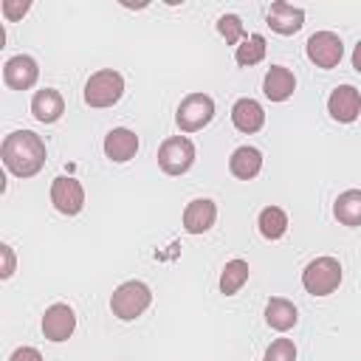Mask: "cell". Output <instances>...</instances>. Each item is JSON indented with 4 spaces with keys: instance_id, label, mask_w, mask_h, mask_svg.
Listing matches in <instances>:
<instances>
[{
    "instance_id": "obj_1",
    "label": "cell",
    "mask_w": 361,
    "mask_h": 361,
    "mask_svg": "<svg viewBox=\"0 0 361 361\" xmlns=\"http://www.w3.org/2000/svg\"><path fill=\"white\" fill-rule=\"evenodd\" d=\"M0 158L17 178H34L45 166V141L34 130H14L3 138Z\"/></svg>"
},
{
    "instance_id": "obj_2",
    "label": "cell",
    "mask_w": 361,
    "mask_h": 361,
    "mask_svg": "<svg viewBox=\"0 0 361 361\" xmlns=\"http://www.w3.org/2000/svg\"><path fill=\"white\" fill-rule=\"evenodd\" d=\"M149 302H152L149 285L141 282V279H130V282H121V285L113 290V296H110V310H113L116 319L133 322V319H138V316L149 307Z\"/></svg>"
},
{
    "instance_id": "obj_3",
    "label": "cell",
    "mask_w": 361,
    "mask_h": 361,
    "mask_svg": "<svg viewBox=\"0 0 361 361\" xmlns=\"http://www.w3.org/2000/svg\"><path fill=\"white\" fill-rule=\"evenodd\" d=\"M302 285L310 296H327L341 285V262L336 257H316L302 271Z\"/></svg>"
},
{
    "instance_id": "obj_4",
    "label": "cell",
    "mask_w": 361,
    "mask_h": 361,
    "mask_svg": "<svg viewBox=\"0 0 361 361\" xmlns=\"http://www.w3.org/2000/svg\"><path fill=\"white\" fill-rule=\"evenodd\" d=\"M124 93V79L118 71L104 68L96 71L87 82H85V102L90 107H113Z\"/></svg>"
},
{
    "instance_id": "obj_5",
    "label": "cell",
    "mask_w": 361,
    "mask_h": 361,
    "mask_svg": "<svg viewBox=\"0 0 361 361\" xmlns=\"http://www.w3.org/2000/svg\"><path fill=\"white\" fill-rule=\"evenodd\" d=\"M214 118V99L206 93H189L175 113V121L183 133H197Z\"/></svg>"
},
{
    "instance_id": "obj_6",
    "label": "cell",
    "mask_w": 361,
    "mask_h": 361,
    "mask_svg": "<svg viewBox=\"0 0 361 361\" xmlns=\"http://www.w3.org/2000/svg\"><path fill=\"white\" fill-rule=\"evenodd\" d=\"M195 164V144L186 135H169L158 147V166L166 175H183Z\"/></svg>"
},
{
    "instance_id": "obj_7",
    "label": "cell",
    "mask_w": 361,
    "mask_h": 361,
    "mask_svg": "<svg viewBox=\"0 0 361 361\" xmlns=\"http://www.w3.org/2000/svg\"><path fill=\"white\" fill-rule=\"evenodd\" d=\"M305 51L316 68H336L344 56V42L333 31H316V34H310Z\"/></svg>"
},
{
    "instance_id": "obj_8",
    "label": "cell",
    "mask_w": 361,
    "mask_h": 361,
    "mask_svg": "<svg viewBox=\"0 0 361 361\" xmlns=\"http://www.w3.org/2000/svg\"><path fill=\"white\" fill-rule=\"evenodd\" d=\"M51 203L62 214H79L85 209V189H82V183L76 178H65V175L54 178V183H51Z\"/></svg>"
},
{
    "instance_id": "obj_9",
    "label": "cell",
    "mask_w": 361,
    "mask_h": 361,
    "mask_svg": "<svg viewBox=\"0 0 361 361\" xmlns=\"http://www.w3.org/2000/svg\"><path fill=\"white\" fill-rule=\"evenodd\" d=\"M76 330V313L71 305H51L45 313H42V333L48 341H68Z\"/></svg>"
},
{
    "instance_id": "obj_10",
    "label": "cell",
    "mask_w": 361,
    "mask_h": 361,
    "mask_svg": "<svg viewBox=\"0 0 361 361\" xmlns=\"http://www.w3.org/2000/svg\"><path fill=\"white\" fill-rule=\"evenodd\" d=\"M3 79H6V85H8L11 90H28V87H34L37 79H39V65H37L34 56L17 54V56L6 59V65H3Z\"/></svg>"
},
{
    "instance_id": "obj_11",
    "label": "cell",
    "mask_w": 361,
    "mask_h": 361,
    "mask_svg": "<svg viewBox=\"0 0 361 361\" xmlns=\"http://www.w3.org/2000/svg\"><path fill=\"white\" fill-rule=\"evenodd\" d=\"M327 113H330L336 121H341V124L355 121L358 113H361V93H358L353 85H338V87H333V93H330V99H327Z\"/></svg>"
},
{
    "instance_id": "obj_12",
    "label": "cell",
    "mask_w": 361,
    "mask_h": 361,
    "mask_svg": "<svg viewBox=\"0 0 361 361\" xmlns=\"http://www.w3.org/2000/svg\"><path fill=\"white\" fill-rule=\"evenodd\" d=\"M214 220H217V206H214V200H209V197H195V200H189L186 209H183V228H186L189 234H203V231H209V228L214 226Z\"/></svg>"
},
{
    "instance_id": "obj_13",
    "label": "cell",
    "mask_w": 361,
    "mask_h": 361,
    "mask_svg": "<svg viewBox=\"0 0 361 361\" xmlns=\"http://www.w3.org/2000/svg\"><path fill=\"white\" fill-rule=\"evenodd\" d=\"M268 25H271V31H276L282 37H290L305 25V11L290 6V3H285V0H279V3H274L268 8Z\"/></svg>"
},
{
    "instance_id": "obj_14",
    "label": "cell",
    "mask_w": 361,
    "mask_h": 361,
    "mask_svg": "<svg viewBox=\"0 0 361 361\" xmlns=\"http://www.w3.org/2000/svg\"><path fill=\"white\" fill-rule=\"evenodd\" d=\"M62 113H65V99H62L59 90L42 87V90L34 93V99H31V116H34L37 121L54 124V121L62 118Z\"/></svg>"
},
{
    "instance_id": "obj_15",
    "label": "cell",
    "mask_w": 361,
    "mask_h": 361,
    "mask_svg": "<svg viewBox=\"0 0 361 361\" xmlns=\"http://www.w3.org/2000/svg\"><path fill=\"white\" fill-rule=\"evenodd\" d=\"M138 152V135L127 127H113L107 135H104V155L116 164H124L130 161L133 155Z\"/></svg>"
},
{
    "instance_id": "obj_16",
    "label": "cell",
    "mask_w": 361,
    "mask_h": 361,
    "mask_svg": "<svg viewBox=\"0 0 361 361\" xmlns=\"http://www.w3.org/2000/svg\"><path fill=\"white\" fill-rule=\"evenodd\" d=\"M293 90H296V76L285 65H271L262 79V93L271 102H285L293 96Z\"/></svg>"
},
{
    "instance_id": "obj_17",
    "label": "cell",
    "mask_w": 361,
    "mask_h": 361,
    "mask_svg": "<svg viewBox=\"0 0 361 361\" xmlns=\"http://www.w3.org/2000/svg\"><path fill=\"white\" fill-rule=\"evenodd\" d=\"M231 121H234V127L240 130V133H257V130H262V124H265V110H262V104L257 102V99H237L234 102V107H231Z\"/></svg>"
},
{
    "instance_id": "obj_18",
    "label": "cell",
    "mask_w": 361,
    "mask_h": 361,
    "mask_svg": "<svg viewBox=\"0 0 361 361\" xmlns=\"http://www.w3.org/2000/svg\"><path fill=\"white\" fill-rule=\"evenodd\" d=\"M228 169H231V175L234 178H240V180H251V178H257L259 175V169H262V152L257 149V147H237L234 152H231V158H228Z\"/></svg>"
},
{
    "instance_id": "obj_19",
    "label": "cell",
    "mask_w": 361,
    "mask_h": 361,
    "mask_svg": "<svg viewBox=\"0 0 361 361\" xmlns=\"http://www.w3.org/2000/svg\"><path fill=\"white\" fill-rule=\"evenodd\" d=\"M265 322H268V327H274V330H279V333L290 330V327L299 322L296 305L288 302V299H282V296L268 299V305H265Z\"/></svg>"
},
{
    "instance_id": "obj_20",
    "label": "cell",
    "mask_w": 361,
    "mask_h": 361,
    "mask_svg": "<svg viewBox=\"0 0 361 361\" xmlns=\"http://www.w3.org/2000/svg\"><path fill=\"white\" fill-rule=\"evenodd\" d=\"M333 214L344 226H361V189H347L336 197Z\"/></svg>"
},
{
    "instance_id": "obj_21",
    "label": "cell",
    "mask_w": 361,
    "mask_h": 361,
    "mask_svg": "<svg viewBox=\"0 0 361 361\" xmlns=\"http://www.w3.org/2000/svg\"><path fill=\"white\" fill-rule=\"evenodd\" d=\"M257 226H259V234L265 240H279L288 231V214L279 206H265L257 217Z\"/></svg>"
},
{
    "instance_id": "obj_22",
    "label": "cell",
    "mask_w": 361,
    "mask_h": 361,
    "mask_svg": "<svg viewBox=\"0 0 361 361\" xmlns=\"http://www.w3.org/2000/svg\"><path fill=\"white\" fill-rule=\"evenodd\" d=\"M248 282V262L245 259H228L220 274V290L226 296H234Z\"/></svg>"
},
{
    "instance_id": "obj_23",
    "label": "cell",
    "mask_w": 361,
    "mask_h": 361,
    "mask_svg": "<svg viewBox=\"0 0 361 361\" xmlns=\"http://www.w3.org/2000/svg\"><path fill=\"white\" fill-rule=\"evenodd\" d=\"M237 65L248 68V65H257L265 59V37L262 34H251L243 39V45H237V54H234Z\"/></svg>"
},
{
    "instance_id": "obj_24",
    "label": "cell",
    "mask_w": 361,
    "mask_h": 361,
    "mask_svg": "<svg viewBox=\"0 0 361 361\" xmlns=\"http://www.w3.org/2000/svg\"><path fill=\"white\" fill-rule=\"evenodd\" d=\"M217 31L226 39V45H237L240 39H245V28H243V20L237 14H223L217 20Z\"/></svg>"
},
{
    "instance_id": "obj_25",
    "label": "cell",
    "mask_w": 361,
    "mask_h": 361,
    "mask_svg": "<svg viewBox=\"0 0 361 361\" xmlns=\"http://www.w3.org/2000/svg\"><path fill=\"white\" fill-rule=\"evenodd\" d=\"M262 361H296V344L290 338H276L265 350V358Z\"/></svg>"
},
{
    "instance_id": "obj_26",
    "label": "cell",
    "mask_w": 361,
    "mask_h": 361,
    "mask_svg": "<svg viewBox=\"0 0 361 361\" xmlns=\"http://www.w3.org/2000/svg\"><path fill=\"white\" fill-rule=\"evenodd\" d=\"M0 11H3L6 20H20L28 11V3L25 0H3L0 3Z\"/></svg>"
},
{
    "instance_id": "obj_27",
    "label": "cell",
    "mask_w": 361,
    "mask_h": 361,
    "mask_svg": "<svg viewBox=\"0 0 361 361\" xmlns=\"http://www.w3.org/2000/svg\"><path fill=\"white\" fill-rule=\"evenodd\" d=\"M0 257H3V268H0V276L3 279H8L11 274H14V265H17V259H14V251H11V245H0Z\"/></svg>"
},
{
    "instance_id": "obj_28",
    "label": "cell",
    "mask_w": 361,
    "mask_h": 361,
    "mask_svg": "<svg viewBox=\"0 0 361 361\" xmlns=\"http://www.w3.org/2000/svg\"><path fill=\"white\" fill-rule=\"evenodd\" d=\"M8 361H42V355L37 347H17Z\"/></svg>"
},
{
    "instance_id": "obj_29",
    "label": "cell",
    "mask_w": 361,
    "mask_h": 361,
    "mask_svg": "<svg viewBox=\"0 0 361 361\" xmlns=\"http://www.w3.org/2000/svg\"><path fill=\"white\" fill-rule=\"evenodd\" d=\"M353 68L361 73V39L355 42V48H353Z\"/></svg>"
}]
</instances>
